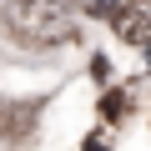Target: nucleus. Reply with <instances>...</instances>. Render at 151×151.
I'll return each mask as SVG.
<instances>
[{
    "label": "nucleus",
    "instance_id": "1",
    "mask_svg": "<svg viewBox=\"0 0 151 151\" xmlns=\"http://www.w3.org/2000/svg\"><path fill=\"white\" fill-rule=\"evenodd\" d=\"M0 20H5L10 40H20V45H65L76 35L65 0H5Z\"/></svg>",
    "mask_w": 151,
    "mask_h": 151
},
{
    "label": "nucleus",
    "instance_id": "2",
    "mask_svg": "<svg viewBox=\"0 0 151 151\" xmlns=\"http://www.w3.org/2000/svg\"><path fill=\"white\" fill-rule=\"evenodd\" d=\"M35 111H40V101H5V106H0V141H5V146L25 141L35 131Z\"/></svg>",
    "mask_w": 151,
    "mask_h": 151
},
{
    "label": "nucleus",
    "instance_id": "3",
    "mask_svg": "<svg viewBox=\"0 0 151 151\" xmlns=\"http://www.w3.org/2000/svg\"><path fill=\"white\" fill-rule=\"evenodd\" d=\"M116 35L126 45H151V0H131L116 15Z\"/></svg>",
    "mask_w": 151,
    "mask_h": 151
},
{
    "label": "nucleus",
    "instance_id": "4",
    "mask_svg": "<svg viewBox=\"0 0 151 151\" xmlns=\"http://www.w3.org/2000/svg\"><path fill=\"white\" fill-rule=\"evenodd\" d=\"M131 0H91V15H121Z\"/></svg>",
    "mask_w": 151,
    "mask_h": 151
},
{
    "label": "nucleus",
    "instance_id": "5",
    "mask_svg": "<svg viewBox=\"0 0 151 151\" xmlns=\"http://www.w3.org/2000/svg\"><path fill=\"white\" fill-rule=\"evenodd\" d=\"M101 111H106V116H111V121H116V116H121V111H126V96H121V91H111V96H106V101H101Z\"/></svg>",
    "mask_w": 151,
    "mask_h": 151
},
{
    "label": "nucleus",
    "instance_id": "6",
    "mask_svg": "<svg viewBox=\"0 0 151 151\" xmlns=\"http://www.w3.org/2000/svg\"><path fill=\"white\" fill-rule=\"evenodd\" d=\"M86 151H111V141L106 136H86Z\"/></svg>",
    "mask_w": 151,
    "mask_h": 151
},
{
    "label": "nucleus",
    "instance_id": "7",
    "mask_svg": "<svg viewBox=\"0 0 151 151\" xmlns=\"http://www.w3.org/2000/svg\"><path fill=\"white\" fill-rule=\"evenodd\" d=\"M70 5H76V10H91V0H70Z\"/></svg>",
    "mask_w": 151,
    "mask_h": 151
}]
</instances>
